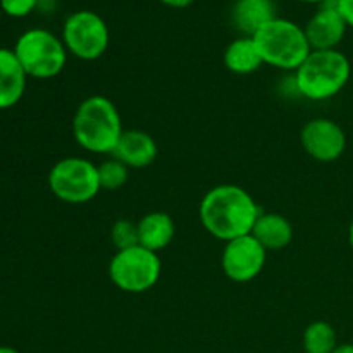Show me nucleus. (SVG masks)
I'll return each mask as SVG.
<instances>
[{"mask_svg": "<svg viewBox=\"0 0 353 353\" xmlns=\"http://www.w3.org/2000/svg\"><path fill=\"white\" fill-rule=\"evenodd\" d=\"M40 6V0H0V9L10 17H26Z\"/></svg>", "mask_w": 353, "mask_h": 353, "instance_id": "obj_21", "label": "nucleus"}, {"mask_svg": "<svg viewBox=\"0 0 353 353\" xmlns=\"http://www.w3.org/2000/svg\"><path fill=\"white\" fill-rule=\"evenodd\" d=\"M0 353H19L12 347H0Z\"/></svg>", "mask_w": 353, "mask_h": 353, "instance_id": "obj_26", "label": "nucleus"}, {"mask_svg": "<svg viewBox=\"0 0 353 353\" xmlns=\"http://www.w3.org/2000/svg\"><path fill=\"white\" fill-rule=\"evenodd\" d=\"M333 353H353V343H343V345H338L336 350Z\"/></svg>", "mask_w": 353, "mask_h": 353, "instance_id": "obj_24", "label": "nucleus"}, {"mask_svg": "<svg viewBox=\"0 0 353 353\" xmlns=\"http://www.w3.org/2000/svg\"><path fill=\"white\" fill-rule=\"evenodd\" d=\"M157 154V143L147 131L124 130L114 148L112 157L123 162L128 169H145L154 164Z\"/></svg>", "mask_w": 353, "mask_h": 353, "instance_id": "obj_12", "label": "nucleus"}, {"mask_svg": "<svg viewBox=\"0 0 353 353\" xmlns=\"http://www.w3.org/2000/svg\"><path fill=\"white\" fill-rule=\"evenodd\" d=\"M265 250H283L293 240V226L285 216L276 212H262L252 233Z\"/></svg>", "mask_w": 353, "mask_h": 353, "instance_id": "obj_16", "label": "nucleus"}, {"mask_svg": "<svg viewBox=\"0 0 353 353\" xmlns=\"http://www.w3.org/2000/svg\"><path fill=\"white\" fill-rule=\"evenodd\" d=\"M302 341L305 353H333L338 347L336 331L326 321L310 323L303 331Z\"/></svg>", "mask_w": 353, "mask_h": 353, "instance_id": "obj_18", "label": "nucleus"}, {"mask_svg": "<svg viewBox=\"0 0 353 353\" xmlns=\"http://www.w3.org/2000/svg\"><path fill=\"white\" fill-rule=\"evenodd\" d=\"M138 238L141 247L159 254L174 240V221L165 212H150L138 221Z\"/></svg>", "mask_w": 353, "mask_h": 353, "instance_id": "obj_15", "label": "nucleus"}, {"mask_svg": "<svg viewBox=\"0 0 353 353\" xmlns=\"http://www.w3.org/2000/svg\"><path fill=\"white\" fill-rule=\"evenodd\" d=\"M50 192L59 200L81 205L99 195V168L83 157H65L55 162L48 172Z\"/></svg>", "mask_w": 353, "mask_h": 353, "instance_id": "obj_7", "label": "nucleus"}, {"mask_svg": "<svg viewBox=\"0 0 353 353\" xmlns=\"http://www.w3.org/2000/svg\"><path fill=\"white\" fill-rule=\"evenodd\" d=\"M264 64L295 72L312 52L305 30L283 17H274L254 34Z\"/></svg>", "mask_w": 353, "mask_h": 353, "instance_id": "obj_4", "label": "nucleus"}, {"mask_svg": "<svg viewBox=\"0 0 353 353\" xmlns=\"http://www.w3.org/2000/svg\"><path fill=\"white\" fill-rule=\"evenodd\" d=\"M62 41L79 61H97L107 52L110 31L102 16L93 10H76L62 26Z\"/></svg>", "mask_w": 353, "mask_h": 353, "instance_id": "obj_8", "label": "nucleus"}, {"mask_svg": "<svg viewBox=\"0 0 353 353\" xmlns=\"http://www.w3.org/2000/svg\"><path fill=\"white\" fill-rule=\"evenodd\" d=\"M303 150L317 162H334L345 154L347 134L343 128L327 117L310 119L300 133Z\"/></svg>", "mask_w": 353, "mask_h": 353, "instance_id": "obj_10", "label": "nucleus"}, {"mask_svg": "<svg viewBox=\"0 0 353 353\" xmlns=\"http://www.w3.org/2000/svg\"><path fill=\"white\" fill-rule=\"evenodd\" d=\"M338 10L348 28H353V0H338Z\"/></svg>", "mask_w": 353, "mask_h": 353, "instance_id": "obj_22", "label": "nucleus"}, {"mask_svg": "<svg viewBox=\"0 0 353 353\" xmlns=\"http://www.w3.org/2000/svg\"><path fill=\"white\" fill-rule=\"evenodd\" d=\"M28 74L14 50L0 48V109H10L24 95Z\"/></svg>", "mask_w": 353, "mask_h": 353, "instance_id": "obj_13", "label": "nucleus"}, {"mask_svg": "<svg viewBox=\"0 0 353 353\" xmlns=\"http://www.w3.org/2000/svg\"><path fill=\"white\" fill-rule=\"evenodd\" d=\"M300 2L312 3V6H321V3H324V2H326V0H300Z\"/></svg>", "mask_w": 353, "mask_h": 353, "instance_id": "obj_27", "label": "nucleus"}, {"mask_svg": "<svg viewBox=\"0 0 353 353\" xmlns=\"http://www.w3.org/2000/svg\"><path fill=\"white\" fill-rule=\"evenodd\" d=\"M269 2H274V0H269Z\"/></svg>", "mask_w": 353, "mask_h": 353, "instance_id": "obj_28", "label": "nucleus"}, {"mask_svg": "<svg viewBox=\"0 0 353 353\" xmlns=\"http://www.w3.org/2000/svg\"><path fill=\"white\" fill-rule=\"evenodd\" d=\"M123 119L112 100L92 95L83 100L72 117V134L83 150L100 155H112L123 137Z\"/></svg>", "mask_w": 353, "mask_h": 353, "instance_id": "obj_2", "label": "nucleus"}, {"mask_svg": "<svg viewBox=\"0 0 353 353\" xmlns=\"http://www.w3.org/2000/svg\"><path fill=\"white\" fill-rule=\"evenodd\" d=\"M264 64L252 37H240L231 41L224 50V65L233 74H252Z\"/></svg>", "mask_w": 353, "mask_h": 353, "instance_id": "obj_17", "label": "nucleus"}, {"mask_svg": "<svg viewBox=\"0 0 353 353\" xmlns=\"http://www.w3.org/2000/svg\"><path fill=\"white\" fill-rule=\"evenodd\" d=\"M159 2H162L168 7H172V9H185V7L192 6L195 0H159Z\"/></svg>", "mask_w": 353, "mask_h": 353, "instance_id": "obj_23", "label": "nucleus"}, {"mask_svg": "<svg viewBox=\"0 0 353 353\" xmlns=\"http://www.w3.org/2000/svg\"><path fill=\"white\" fill-rule=\"evenodd\" d=\"M162 262L159 254L148 248L137 247L117 250L109 262V278L114 286L124 293H145L161 279Z\"/></svg>", "mask_w": 353, "mask_h": 353, "instance_id": "obj_6", "label": "nucleus"}, {"mask_svg": "<svg viewBox=\"0 0 353 353\" xmlns=\"http://www.w3.org/2000/svg\"><path fill=\"white\" fill-rule=\"evenodd\" d=\"M347 23L338 10V0H326L317 6L316 14L303 26L312 50H334L343 41Z\"/></svg>", "mask_w": 353, "mask_h": 353, "instance_id": "obj_11", "label": "nucleus"}, {"mask_svg": "<svg viewBox=\"0 0 353 353\" xmlns=\"http://www.w3.org/2000/svg\"><path fill=\"white\" fill-rule=\"evenodd\" d=\"M257 202L238 185H219L203 195L199 207L202 226L210 236L228 241L250 234L261 216Z\"/></svg>", "mask_w": 353, "mask_h": 353, "instance_id": "obj_1", "label": "nucleus"}, {"mask_svg": "<svg viewBox=\"0 0 353 353\" xmlns=\"http://www.w3.org/2000/svg\"><path fill=\"white\" fill-rule=\"evenodd\" d=\"M268 259V250L254 234L228 241L221 257V268L228 279L234 283H250L262 272Z\"/></svg>", "mask_w": 353, "mask_h": 353, "instance_id": "obj_9", "label": "nucleus"}, {"mask_svg": "<svg viewBox=\"0 0 353 353\" xmlns=\"http://www.w3.org/2000/svg\"><path fill=\"white\" fill-rule=\"evenodd\" d=\"M14 54L28 76L50 79L65 68L69 52L62 38L43 28H33L17 38Z\"/></svg>", "mask_w": 353, "mask_h": 353, "instance_id": "obj_5", "label": "nucleus"}, {"mask_svg": "<svg viewBox=\"0 0 353 353\" xmlns=\"http://www.w3.org/2000/svg\"><path fill=\"white\" fill-rule=\"evenodd\" d=\"M348 241H350V247H352V250H353V219H352V223H350V228H348Z\"/></svg>", "mask_w": 353, "mask_h": 353, "instance_id": "obj_25", "label": "nucleus"}, {"mask_svg": "<svg viewBox=\"0 0 353 353\" xmlns=\"http://www.w3.org/2000/svg\"><path fill=\"white\" fill-rule=\"evenodd\" d=\"M274 17H278L274 2L269 0H236L231 10V21L243 37H254Z\"/></svg>", "mask_w": 353, "mask_h": 353, "instance_id": "obj_14", "label": "nucleus"}, {"mask_svg": "<svg viewBox=\"0 0 353 353\" xmlns=\"http://www.w3.org/2000/svg\"><path fill=\"white\" fill-rule=\"evenodd\" d=\"M110 240L117 250H126V248L140 245L138 238V224L130 219H119L114 223L110 230Z\"/></svg>", "mask_w": 353, "mask_h": 353, "instance_id": "obj_20", "label": "nucleus"}, {"mask_svg": "<svg viewBox=\"0 0 353 353\" xmlns=\"http://www.w3.org/2000/svg\"><path fill=\"white\" fill-rule=\"evenodd\" d=\"M99 168V181L100 188L107 190V192H116V190L123 188L128 181V174L130 169L117 159L110 157L109 161H103L102 164L97 165Z\"/></svg>", "mask_w": 353, "mask_h": 353, "instance_id": "obj_19", "label": "nucleus"}, {"mask_svg": "<svg viewBox=\"0 0 353 353\" xmlns=\"http://www.w3.org/2000/svg\"><path fill=\"white\" fill-rule=\"evenodd\" d=\"M352 64L347 55L334 50H312L295 71V88L303 99L324 102L336 97L347 86Z\"/></svg>", "mask_w": 353, "mask_h": 353, "instance_id": "obj_3", "label": "nucleus"}]
</instances>
